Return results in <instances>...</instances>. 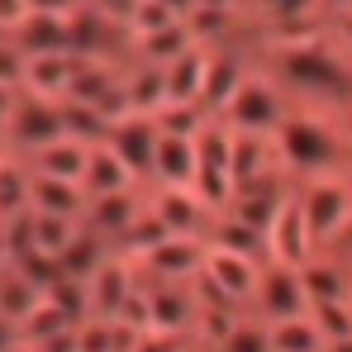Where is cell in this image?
Instances as JSON below:
<instances>
[{
  "label": "cell",
  "instance_id": "6da1fadb",
  "mask_svg": "<svg viewBox=\"0 0 352 352\" xmlns=\"http://www.w3.org/2000/svg\"><path fill=\"white\" fill-rule=\"evenodd\" d=\"M333 343L324 338V329L314 324V314H295L272 324V352H329Z\"/></svg>",
  "mask_w": 352,
  "mask_h": 352
},
{
  "label": "cell",
  "instance_id": "3957f363",
  "mask_svg": "<svg viewBox=\"0 0 352 352\" xmlns=\"http://www.w3.org/2000/svg\"><path fill=\"white\" fill-rule=\"evenodd\" d=\"M329 38H333L338 48H348V53H352V10H348V14H338V19L329 24Z\"/></svg>",
  "mask_w": 352,
  "mask_h": 352
},
{
  "label": "cell",
  "instance_id": "7a4b0ae2",
  "mask_svg": "<svg viewBox=\"0 0 352 352\" xmlns=\"http://www.w3.org/2000/svg\"><path fill=\"white\" fill-rule=\"evenodd\" d=\"M24 205H34V176H24L19 162L5 153L0 157V224H10Z\"/></svg>",
  "mask_w": 352,
  "mask_h": 352
},
{
  "label": "cell",
  "instance_id": "5b68a950",
  "mask_svg": "<svg viewBox=\"0 0 352 352\" xmlns=\"http://www.w3.org/2000/svg\"><path fill=\"white\" fill-rule=\"evenodd\" d=\"M348 300H352V276H348Z\"/></svg>",
  "mask_w": 352,
  "mask_h": 352
},
{
  "label": "cell",
  "instance_id": "277c9868",
  "mask_svg": "<svg viewBox=\"0 0 352 352\" xmlns=\"http://www.w3.org/2000/svg\"><path fill=\"white\" fill-rule=\"evenodd\" d=\"M14 343H19V329H14V324H10V319L0 314V352H10Z\"/></svg>",
  "mask_w": 352,
  "mask_h": 352
}]
</instances>
